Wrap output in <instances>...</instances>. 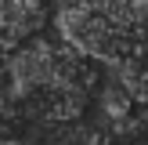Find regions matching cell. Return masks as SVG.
I'll list each match as a JSON object with an SVG mask.
<instances>
[{"mask_svg":"<svg viewBox=\"0 0 148 145\" xmlns=\"http://www.w3.org/2000/svg\"><path fill=\"white\" fill-rule=\"evenodd\" d=\"M54 40L87 62H116L148 36V0H51Z\"/></svg>","mask_w":148,"mask_h":145,"instance_id":"1","label":"cell"},{"mask_svg":"<svg viewBox=\"0 0 148 145\" xmlns=\"http://www.w3.org/2000/svg\"><path fill=\"white\" fill-rule=\"evenodd\" d=\"M43 29V4L40 0H0V51L29 40Z\"/></svg>","mask_w":148,"mask_h":145,"instance_id":"2","label":"cell"},{"mask_svg":"<svg viewBox=\"0 0 148 145\" xmlns=\"http://www.w3.org/2000/svg\"><path fill=\"white\" fill-rule=\"evenodd\" d=\"M112 69L119 72L123 87L130 91V98H134V102H148V36H145V40H137L123 58H116Z\"/></svg>","mask_w":148,"mask_h":145,"instance_id":"3","label":"cell"}]
</instances>
